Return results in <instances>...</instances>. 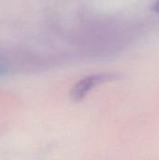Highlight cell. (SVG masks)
<instances>
[{
  "instance_id": "1",
  "label": "cell",
  "mask_w": 159,
  "mask_h": 160,
  "mask_svg": "<svg viewBox=\"0 0 159 160\" xmlns=\"http://www.w3.org/2000/svg\"><path fill=\"white\" fill-rule=\"evenodd\" d=\"M118 77L119 76L115 73H96L88 75L74 84L70 90V99L73 102H81L97 86L111 81H114L118 79Z\"/></svg>"
},
{
  "instance_id": "2",
  "label": "cell",
  "mask_w": 159,
  "mask_h": 160,
  "mask_svg": "<svg viewBox=\"0 0 159 160\" xmlns=\"http://www.w3.org/2000/svg\"><path fill=\"white\" fill-rule=\"evenodd\" d=\"M8 72H9L8 68H7L4 63H2V62L0 61V77H3V76L7 75Z\"/></svg>"
},
{
  "instance_id": "3",
  "label": "cell",
  "mask_w": 159,
  "mask_h": 160,
  "mask_svg": "<svg viewBox=\"0 0 159 160\" xmlns=\"http://www.w3.org/2000/svg\"><path fill=\"white\" fill-rule=\"evenodd\" d=\"M153 11L155 13H157L159 16V0H157V2L154 4V6H153Z\"/></svg>"
}]
</instances>
